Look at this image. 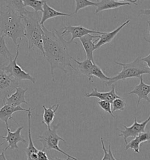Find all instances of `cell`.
<instances>
[{"label":"cell","instance_id":"obj_1","mask_svg":"<svg viewBox=\"0 0 150 160\" xmlns=\"http://www.w3.org/2000/svg\"><path fill=\"white\" fill-rule=\"evenodd\" d=\"M42 29L45 58L50 65L52 80L55 82L54 71L56 69H59L65 73L68 72L66 69L68 67L76 71L72 64L73 58L69 53V43L66 41L60 32L56 30L49 31L44 25L42 26Z\"/></svg>","mask_w":150,"mask_h":160},{"label":"cell","instance_id":"obj_2","mask_svg":"<svg viewBox=\"0 0 150 160\" xmlns=\"http://www.w3.org/2000/svg\"><path fill=\"white\" fill-rule=\"evenodd\" d=\"M5 10L0 11V32L10 38L15 45L25 38V25L21 15L14 9L9 1H6Z\"/></svg>","mask_w":150,"mask_h":160},{"label":"cell","instance_id":"obj_3","mask_svg":"<svg viewBox=\"0 0 150 160\" xmlns=\"http://www.w3.org/2000/svg\"><path fill=\"white\" fill-rule=\"evenodd\" d=\"M25 25V38L28 43V49L37 48L45 57L43 47L42 27L40 25L41 17L39 12L25 10L22 15Z\"/></svg>","mask_w":150,"mask_h":160},{"label":"cell","instance_id":"obj_4","mask_svg":"<svg viewBox=\"0 0 150 160\" xmlns=\"http://www.w3.org/2000/svg\"><path fill=\"white\" fill-rule=\"evenodd\" d=\"M114 63L121 66L122 70L117 75L110 78V79L106 82L108 86H112L114 83L120 80L132 78H140L144 74L150 75V69L145 62L142 61L141 57L140 56L137 57L133 61L128 63L118 62H114Z\"/></svg>","mask_w":150,"mask_h":160},{"label":"cell","instance_id":"obj_5","mask_svg":"<svg viewBox=\"0 0 150 160\" xmlns=\"http://www.w3.org/2000/svg\"><path fill=\"white\" fill-rule=\"evenodd\" d=\"M59 124H56L53 126L52 128L50 129H48L44 132L42 135H39L38 136V140L41 142L43 146L42 150L44 151H47L55 150L61 152L62 154L66 155L68 158H70L73 160H78L74 157L68 154L64 151L61 150L59 147V141H62L66 143L65 140L59 136L57 133V130L59 128Z\"/></svg>","mask_w":150,"mask_h":160},{"label":"cell","instance_id":"obj_6","mask_svg":"<svg viewBox=\"0 0 150 160\" xmlns=\"http://www.w3.org/2000/svg\"><path fill=\"white\" fill-rule=\"evenodd\" d=\"M5 66V65L0 63V100L2 102L19 86V82L7 73Z\"/></svg>","mask_w":150,"mask_h":160},{"label":"cell","instance_id":"obj_7","mask_svg":"<svg viewBox=\"0 0 150 160\" xmlns=\"http://www.w3.org/2000/svg\"><path fill=\"white\" fill-rule=\"evenodd\" d=\"M19 43L17 45V52L14 59L10 62L8 65L5 66V71L11 78L17 80L19 82L22 80H29L33 84H35L36 80L35 78H33L28 72L23 71L21 67L17 64V59L19 56Z\"/></svg>","mask_w":150,"mask_h":160},{"label":"cell","instance_id":"obj_8","mask_svg":"<svg viewBox=\"0 0 150 160\" xmlns=\"http://www.w3.org/2000/svg\"><path fill=\"white\" fill-rule=\"evenodd\" d=\"M150 122V114L148 118H147L143 122H138L137 120V115L135 116L134 121L133 124L130 127H127L126 126L123 125L124 127V130H121L118 129V132H120L121 134H119V136L122 137L124 141L126 144H127V138L129 137L135 138L138 136L140 133L145 132V127Z\"/></svg>","mask_w":150,"mask_h":160},{"label":"cell","instance_id":"obj_9","mask_svg":"<svg viewBox=\"0 0 150 160\" xmlns=\"http://www.w3.org/2000/svg\"><path fill=\"white\" fill-rule=\"evenodd\" d=\"M61 33L63 37L67 33H70L72 35V37L70 38V41L68 42L69 43H72L76 38L80 39L89 34H92V35L99 34L102 35L104 34V32L98 31H96L93 29L86 28L81 25H78V26L68 25V26H65L64 27L63 31L61 32Z\"/></svg>","mask_w":150,"mask_h":160},{"label":"cell","instance_id":"obj_10","mask_svg":"<svg viewBox=\"0 0 150 160\" xmlns=\"http://www.w3.org/2000/svg\"><path fill=\"white\" fill-rule=\"evenodd\" d=\"M23 128V126H20L18 127V128L14 132L11 131V129L9 128V126L6 127V129L7 131V136H0V138H3L8 143V146L4 149L5 152L8 149H10L11 150L19 149L18 143L19 142H22L24 143H27V141L25 140L23 137L21 136V131Z\"/></svg>","mask_w":150,"mask_h":160},{"label":"cell","instance_id":"obj_11","mask_svg":"<svg viewBox=\"0 0 150 160\" xmlns=\"http://www.w3.org/2000/svg\"><path fill=\"white\" fill-rule=\"evenodd\" d=\"M137 1H114V0H102L98 1L96 2V9L95 13L98 14V12L106 11V10H113L117 9L123 6H129L131 4H134L137 5Z\"/></svg>","mask_w":150,"mask_h":160},{"label":"cell","instance_id":"obj_12","mask_svg":"<svg viewBox=\"0 0 150 160\" xmlns=\"http://www.w3.org/2000/svg\"><path fill=\"white\" fill-rule=\"evenodd\" d=\"M140 79V83L137 85L134 89L131 90L130 92L126 94L131 95L134 94L138 96V101L137 103V107L138 108L141 100H144L150 103V99L148 95L150 93V85H147L144 83L142 76H141Z\"/></svg>","mask_w":150,"mask_h":160},{"label":"cell","instance_id":"obj_13","mask_svg":"<svg viewBox=\"0 0 150 160\" xmlns=\"http://www.w3.org/2000/svg\"><path fill=\"white\" fill-rule=\"evenodd\" d=\"M28 146L24 151L26 153L27 160H37V154L38 150L34 146L32 138V133H31V116H32V111L29 108L28 112Z\"/></svg>","mask_w":150,"mask_h":160},{"label":"cell","instance_id":"obj_14","mask_svg":"<svg viewBox=\"0 0 150 160\" xmlns=\"http://www.w3.org/2000/svg\"><path fill=\"white\" fill-rule=\"evenodd\" d=\"M15 90V93L11 94L5 99L3 102L4 104H7L14 107L21 106V104H28V102L25 100V93L27 91V89H23L19 86Z\"/></svg>","mask_w":150,"mask_h":160},{"label":"cell","instance_id":"obj_15","mask_svg":"<svg viewBox=\"0 0 150 160\" xmlns=\"http://www.w3.org/2000/svg\"><path fill=\"white\" fill-rule=\"evenodd\" d=\"M130 21H131V19H127L124 23H122L121 25H120L118 28L115 29L114 30H113L111 32H104V34L100 35L98 40H96L94 41V43L96 42V43H95V46H94L95 50L98 49L100 48L103 46L104 45L111 42L113 40V39L116 37V35L118 33V32L124 27H126L127 25L129 24L130 22Z\"/></svg>","mask_w":150,"mask_h":160},{"label":"cell","instance_id":"obj_16","mask_svg":"<svg viewBox=\"0 0 150 160\" xmlns=\"http://www.w3.org/2000/svg\"><path fill=\"white\" fill-rule=\"evenodd\" d=\"M84 96L87 98H96L100 100L108 101L111 103L115 99L121 98L116 93V87L114 85H112L111 90L108 92H100L97 88H94L91 93L84 94Z\"/></svg>","mask_w":150,"mask_h":160},{"label":"cell","instance_id":"obj_17","mask_svg":"<svg viewBox=\"0 0 150 160\" xmlns=\"http://www.w3.org/2000/svg\"><path fill=\"white\" fill-rule=\"evenodd\" d=\"M29 108L28 109L23 108L21 106L14 107L7 104H4V106L0 108V120L5 123L6 127L9 126L8 120L10 119H13V114L17 112H27L28 113ZM16 122V121H15Z\"/></svg>","mask_w":150,"mask_h":160},{"label":"cell","instance_id":"obj_18","mask_svg":"<svg viewBox=\"0 0 150 160\" xmlns=\"http://www.w3.org/2000/svg\"><path fill=\"white\" fill-rule=\"evenodd\" d=\"M100 36L89 34L79 39L80 41L83 46L87 59L94 62L93 52L95 51V43L93 41L94 38H99Z\"/></svg>","mask_w":150,"mask_h":160},{"label":"cell","instance_id":"obj_19","mask_svg":"<svg viewBox=\"0 0 150 160\" xmlns=\"http://www.w3.org/2000/svg\"><path fill=\"white\" fill-rule=\"evenodd\" d=\"M72 17L71 14H66L64 12H62L55 10L51 6L48 4L47 1L44 3L43 6V11H42V15L41 17V20L40 22L41 26H43L45 22L48 19L56 18L58 17Z\"/></svg>","mask_w":150,"mask_h":160},{"label":"cell","instance_id":"obj_20","mask_svg":"<svg viewBox=\"0 0 150 160\" xmlns=\"http://www.w3.org/2000/svg\"><path fill=\"white\" fill-rule=\"evenodd\" d=\"M60 104H54L49 108H47L45 105H42V108L43 109V113L42 116V123L46 124L48 129L51 128V124L53 122L55 117L56 112L59 108Z\"/></svg>","mask_w":150,"mask_h":160},{"label":"cell","instance_id":"obj_21","mask_svg":"<svg viewBox=\"0 0 150 160\" xmlns=\"http://www.w3.org/2000/svg\"><path fill=\"white\" fill-rule=\"evenodd\" d=\"M72 61L76 62L78 65V68L76 69V71H78L82 75L87 76L89 81L90 72L95 62H93L87 58L82 62H79L73 58L72 59Z\"/></svg>","mask_w":150,"mask_h":160},{"label":"cell","instance_id":"obj_22","mask_svg":"<svg viewBox=\"0 0 150 160\" xmlns=\"http://www.w3.org/2000/svg\"><path fill=\"white\" fill-rule=\"evenodd\" d=\"M14 57L6 45L5 37L3 35H0V63H2V59L12 61Z\"/></svg>","mask_w":150,"mask_h":160},{"label":"cell","instance_id":"obj_23","mask_svg":"<svg viewBox=\"0 0 150 160\" xmlns=\"http://www.w3.org/2000/svg\"><path fill=\"white\" fill-rule=\"evenodd\" d=\"M93 77H96V78H98L100 80H103V81H107V82L110 79V78L107 75H106L104 73L103 71L102 70V69L98 65H96V63L94 64L92 68V70L90 72V80H89V81H91L92 80Z\"/></svg>","mask_w":150,"mask_h":160},{"label":"cell","instance_id":"obj_24","mask_svg":"<svg viewBox=\"0 0 150 160\" xmlns=\"http://www.w3.org/2000/svg\"><path fill=\"white\" fill-rule=\"evenodd\" d=\"M47 1L44 0H23V5L25 7H29L32 8L35 12L43 11V6Z\"/></svg>","mask_w":150,"mask_h":160},{"label":"cell","instance_id":"obj_25","mask_svg":"<svg viewBox=\"0 0 150 160\" xmlns=\"http://www.w3.org/2000/svg\"><path fill=\"white\" fill-rule=\"evenodd\" d=\"M75 14H76L80 10L90 7H96V2L89 0H75Z\"/></svg>","mask_w":150,"mask_h":160},{"label":"cell","instance_id":"obj_26","mask_svg":"<svg viewBox=\"0 0 150 160\" xmlns=\"http://www.w3.org/2000/svg\"><path fill=\"white\" fill-rule=\"evenodd\" d=\"M100 141H101V144H102V149L103 150V157L102 160H116L115 157H114L112 151V149H111L112 146H111V144H110L108 145V150H107L106 147H105V145H104L103 137L100 138Z\"/></svg>","mask_w":150,"mask_h":160},{"label":"cell","instance_id":"obj_27","mask_svg":"<svg viewBox=\"0 0 150 160\" xmlns=\"http://www.w3.org/2000/svg\"><path fill=\"white\" fill-rule=\"evenodd\" d=\"M111 104L112 106V113L116 111H123L126 106V103L122 98L115 99Z\"/></svg>","mask_w":150,"mask_h":160},{"label":"cell","instance_id":"obj_28","mask_svg":"<svg viewBox=\"0 0 150 160\" xmlns=\"http://www.w3.org/2000/svg\"><path fill=\"white\" fill-rule=\"evenodd\" d=\"M141 144V143L138 140V138L136 137L135 138H134V139H132L129 142H127V144H126L125 150L127 151L128 150V149H132V150L134 151V152L137 153V154H140V147Z\"/></svg>","mask_w":150,"mask_h":160},{"label":"cell","instance_id":"obj_29","mask_svg":"<svg viewBox=\"0 0 150 160\" xmlns=\"http://www.w3.org/2000/svg\"><path fill=\"white\" fill-rule=\"evenodd\" d=\"M98 106L100 107V108L103 109V110L106 112L108 113L109 114H110L111 116H112V118H115L116 117L113 114L112 111V104L110 103L108 101H104V100H100L98 102Z\"/></svg>","mask_w":150,"mask_h":160},{"label":"cell","instance_id":"obj_30","mask_svg":"<svg viewBox=\"0 0 150 160\" xmlns=\"http://www.w3.org/2000/svg\"><path fill=\"white\" fill-rule=\"evenodd\" d=\"M137 137L138 138L141 143L144 142L146 141H150V132H145L140 133L138 136H137Z\"/></svg>","mask_w":150,"mask_h":160},{"label":"cell","instance_id":"obj_31","mask_svg":"<svg viewBox=\"0 0 150 160\" xmlns=\"http://www.w3.org/2000/svg\"><path fill=\"white\" fill-rule=\"evenodd\" d=\"M37 160H49V157L45 151L42 150H38L37 154Z\"/></svg>","mask_w":150,"mask_h":160},{"label":"cell","instance_id":"obj_32","mask_svg":"<svg viewBox=\"0 0 150 160\" xmlns=\"http://www.w3.org/2000/svg\"><path fill=\"white\" fill-rule=\"evenodd\" d=\"M141 59L142 61L145 62V64L147 65V66L148 68V69H150V53H149V55H148L146 57H144V58L141 57Z\"/></svg>","mask_w":150,"mask_h":160},{"label":"cell","instance_id":"obj_33","mask_svg":"<svg viewBox=\"0 0 150 160\" xmlns=\"http://www.w3.org/2000/svg\"><path fill=\"white\" fill-rule=\"evenodd\" d=\"M150 15V9H145V10H140L138 12V16L141 15Z\"/></svg>","mask_w":150,"mask_h":160},{"label":"cell","instance_id":"obj_34","mask_svg":"<svg viewBox=\"0 0 150 160\" xmlns=\"http://www.w3.org/2000/svg\"><path fill=\"white\" fill-rule=\"evenodd\" d=\"M148 27V34L147 37H144L145 41H147L150 45V21H147Z\"/></svg>","mask_w":150,"mask_h":160},{"label":"cell","instance_id":"obj_35","mask_svg":"<svg viewBox=\"0 0 150 160\" xmlns=\"http://www.w3.org/2000/svg\"><path fill=\"white\" fill-rule=\"evenodd\" d=\"M0 160H8L5 155L4 149L0 152Z\"/></svg>","mask_w":150,"mask_h":160},{"label":"cell","instance_id":"obj_36","mask_svg":"<svg viewBox=\"0 0 150 160\" xmlns=\"http://www.w3.org/2000/svg\"><path fill=\"white\" fill-rule=\"evenodd\" d=\"M49 160H71V158H67L66 159H62V158H58V157L52 158V157H49Z\"/></svg>","mask_w":150,"mask_h":160}]
</instances>
